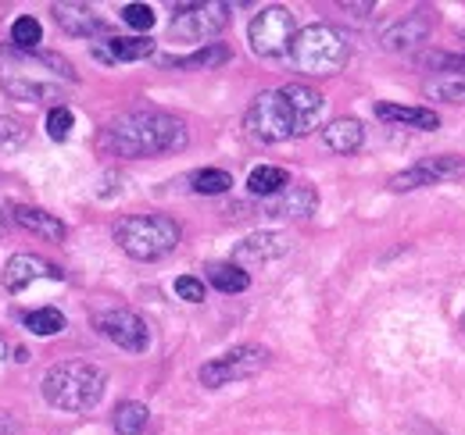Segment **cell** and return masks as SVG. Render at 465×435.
Here are the masks:
<instances>
[{"instance_id": "obj_31", "label": "cell", "mask_w": 465, "mask_h": 435, "mask_svg": "<svg viewBox=\"0 0 465 435\" xmlns=\"http://www.w3.org/2000/svg\"><path fill=\"white\" fill-rule=\"evenodd\" d=\"M72 125H75V118H72V111L68 108H54L47 114V136L51 140H68V132H72Z\"/></svg>"}, {"instance_id": "obj_2", "label": "cell", "mask_w": 465, "mask_h": 435, "mask_svg": "<svg viewBox=\"0 0 465 435\" xmlns=\"http://www.w3.org/2000/svg\"><path fill=\"white\" fill-rule=\"evenodd\" d=\"M104 389H108V372L90 361H61L44 375V400L68 414L94 411Z\"/></svg>"}, {"instance_id": "obj_26", "label": "cell", "mask_w": 465, "mask_h": 435, "mask_svg": "<svg viewBox=\"0 0 465 435\" xmlns=\"http://www.w3.org/2000/svg\"><path fill=\"white\" fill-rule=\"evenodd\" d=\"M190 186H193V193H201V197H223V193H230L232 175L223 171V168H201V171H193Z\"/></svg>"}, {"instance_id": "obj_36", "label": "cell", "mask_w": 465, "mask_h": 435, "mask_svg": "<svg viewBox=\"0 0 465 435\" xmlns=\"http://www.w3.org/2000/svg\"><path fill=\"white\" fill-rule=\"evenodd\" d=\"M7 228V215H4V208H0V232Z\"/></svg>"}, {"instance_id": "obj_5", "label": "cell", "mask_w": 465, "mask_h": 435, "mask_svg": "<svg viewBox=\"0 0 465 435\" xmlns=\"http://www.w3.org/2000/svg\"><path fill=\"white\" fill-rule=\"evenodd\" d=\"M247 132L262 143H283L297 136V114H293L291 101L283 90H269V93H258L247 108V118H243Z\"/></svg>"}, {"instance_id": "obj_1", "label": "cell", "mask_w": 465, "mask_h": 435, "mask_svg": "<svg viewBox=\"0 0 465 435\" xmlns=\"http://www.w3.org/2000/svg\"><path fill=\"white\" fill-rule=\"evenodd\" d=\"M101 143L118 158H158L183 150L190 132L169 111H125L104 125Z\"/></svg>"}, {"instance_id": "obj_3", "label": "cell", "mask_w": 465, "mask_h": 435, "mask_svg": "<svg viewBox=\"0 0 465 435\" xmlns=\"http://www.w3.org/2000/svg\"><path fill=\"white\" fill-rule=\"evenodd\" d=\"M351 57V40L348 33H341L337 25L315 22L308 29H297L291 44V61L297 72L304 75H337Z\"/></svg>"}, {"instance_id": "obj_14", "label": "cell", "mask_w": 465, "mask_h": 435, "mask_svg": "<svg viewBox=\"0 0 465 435\" xmlns=\"http://www.w3.org/2000/svg\"><path fill=\"white\" fill-rule=\"evenodd\" d=\"M426 36H430V18L422 11H411L408 18L394 22L391 29H383L380 47L391 51V54H405V51H415L419 44H426Z\"/></svg>"}, {"instance_id": "obj_16", "label": "cell", "mask_w": 465, "mask_h": 435, "mask_svg": "<svg viewBox=\"0 0 465 435\" xmlns=\"http://www.w3.org/2000/svg\"><path fill=\"white\" fill-rule=\"evenodd\" d=\"M51 11H54V22H58V25L64 29V33H68V36H79V40H94V36L108 33L104 18H101V14H94L86 4H54Z\"/></svg>"}, {"instance_id": "obj_6", "label": "cell", "mask_w": 465, "mask_h": 435, "mask_svg": "<svg viewBox=\"0 0 465 435\" xmlns=\"http://www.w3.org/2000/svg\"><path fill=\"white\" fill-rule=\"evenodd\" d=\"M293 36H297V25L287 7H262L247 25V44L258 57L291 54Z\"/></svg>"}, {"instance_id": "obj_13", "label": "cell", "mask_w": 465, "mask_h": 435, "mask_svg": "<svg viewBox=\"0 0 465 435\" xmlns=\"http://www.w3.org/2000/svg\"><path fill=\"white\" fill-rule=\"evenodd\" d=\"M315 208H319V193H315V186H308V182H293V186H287L283 193H276L272 200H265L262 215H269V218H312L315 215Z\"/></svg>"}, {"instance_id": "obj_33", "label": "cell", "mask_w": 465, "mask_h": 435, "mask_svg": "<svg viewBox=\"0 0 465 435\" xmlns=\"http://www.w3.org/2000/svg\"><path fill=\"white\" fill-rule=\"evenodd\" d=\"M175 296L179 300H190V304H201L204 300V282L193 278V275H179L175 278Z\"/></svg>"}, {"instance_id": "obj_34", "label": "cell", "mask_w": 465, "mask_h": 435, "mask_svg": "<svg viewBox=\"0 0 465 435\" xmlns=\"http://www.w3.org/2000/svg\"><path fill=\"white\" fill-rule=\"evenodd\" d=\"M15 432H18V421L7 411H0V435H15Z\"/></svg>"}, {"instance_id": "obj_37", "label": "cell", "mask_w": 465, "mask_h": 435, "mask_svg": "<svg viewBox=\"0 0 465 435\" xmlns=\"http://www.w3.org/2000/svg\"><path fill=\"white\" fill-rule=\"evenodd\" d=\"M462 325H465V314H462Z\"/></svg>"}, {"instance_id": "obj_25", "label": "cell", "mask_w": 465, "mask_h": 435, "mask_svg": "<svg viewBox=\"0 0 465 435\" xmlns=\"http://www.w3.org/2000/svg\"><path fill=\"white\" fill-rule=\"evenodd\" d=\"M147 421H151V414H147V407L136 403V400L118 403L115 418H112V425H115L118 435H140L143 429H147Z\"/></svg>"}, {"instance_id": "obj_20", "label": "cell", "mask_w": 465, "mask_h": 435, "mask_svg": "<svg viewBox=\"0 0 465 435\" xmlns=\"http://www.w3.org/2000/svg\"><path fill=\"white\" fill-rule=\"evenodd\" d=\"M11 218H15L22 228H29V232H36V236H44V239H54V243H61V239L68 236L64 221L54 218V215H47V211H40V208L15 204V208H11Z\"/></svg>"}, {"instance_id": "obj_30", "label": "cell", "mask_w": 465, "mask_h": 435, "mask_svg": "<svg viewBox=\"0 0 465 435\" xmlns=\"http://www.w3.org/2000/svg\"><path fill=\"white\" fill-rule=\"evenodd\" d=\"M122 22L129 29H136V33H147V29H154V7H147V4H125L122 7Z\"/></svg>"}, {"instance_id": "obj_22", "label": "cell", "mask_w": 465, "mask_h": 435, "mask_svg": "<svg viewBox=\"0 0 465 435\" xmlns=\"http://www.w3.org/2000/svg\"><path fill=\"white\" fill-rule=\"evenodd\" d=\"M422 93L430 101H444V104H465V72H433L422 82Z\"/></svg>"}, {"instance_id": "obj_12", "label": "cell", "mask_w": 465, "mask_h": 435, "mask_svg": "<svg viewBox=\"0 0 465 435\" xmlns=\"http://www.w3.org/2000/svg\"><path fill=\"white\" fill-rule=\"evenodd\" d=\"M36 278H51V282H64V272L58 265L36 257V254H15L4 265V289L7 293H22L25 285H33Z\"/></svg>"}, {"instance_id": "obj_10", "label": "cell", "mask_w": 465, "mask_h": 435, "mask_svg": "<svg viewBox=\"0 0 465 435\" xmlns=\"http://www.w3.org/2000/svg\"><path fill=\"white\" fill-rule=\"evenodd\" d=\"M455 179H465V158L437 154V158H426V161L398 171L387 186L394 193H408V189H419V186H437V182H455Z\"/></svg>"}, {"instance_id": "obj_18", "label": "cell", "mask_w": 465, "mask_h": 435, "mask_svg": "<svg viewBox=\"0 0 465 435\" xmlns=\"http://www.w3.org/2000/svg\"><path fill=\"white\" fill-rule=\"evenodd\" d=\"M151 54H154V40H147V36H112V40L94 47V57L108 61V64H115V61H140V57Z\"/></svg>"}, {"instance_id": "obj_7", "label": "cell", "mask_w": 465, "mask_h": 435, "mask_svg": "<svg viewBox=\"0 0 465 435\" xmlns=\"http://www.w3.org/2000/svg\"><path fill=\"white\" fill-rule=\"evenodd\" d=\"M230 22V7L226 4H183L175 7V18L169 25V36L175 44H204L215 40Z\"/></svg>"}, {"instance_id": "obj_29", "label": "cell", "mask_w": 465, "mask_h": 435, "mask_svg": "<svg viewBox=\"0 0 465 435\" xmlns=\"http://www.w3.org/2000/svg\"><path fill=\"white\" fill-rule=\"evenodd\" d=\"M22 325L29 328L33 335H58L61 328H64V314L54 311V307H40V311L22 314Z\"/></svg>"}, {"instance_id": "obj_23", "label": "cell", "mask_w": 465, "mask_h": 435, "mask_svg": "<svg viewBox=\"0 0 465 435\" xmlns=\"http://www.w3.org/2000/svg\"><path fill=\"white\" fill-rule=\"evenodd\" d=\"M291 186V175L283 171V168H276V164H258L251 175H247V189L254 193V197H276V193H283Z\"/></svg>"}, {"instance_id": "obj_32", "label": "cell", "mask_w": 465, "mask_h": 435, "mask_svg": "<svg viewBox=\"0 0 465 435\" xmlns=\"http://www.w3.org/2000/svg\"><path fill=\"white\" fill-rule=\"evenodd\" d=\"M25 143V129L0 114V150H18Z\"/></svg>"}, {"instance_id": "obj_35", "label": "cell", "mask_w": 465, "mask_h": 435, "mask_svg": "<svg viewBox=\"0 0 465 435\" xmlns=\"http://www.w3.org/2000/svg\"><path fill=\"white\" fill-rule=\"evenodd\" d=\"M341 7H344V11H361V14H369V11H372V4H369V0H365V4H351V0H344Z\"/></svg>"}, {"instance_id": "obj_19", "label": "cell", "mask_w": 465, "mask_h": 435, "mask_svg": "<svg viewBox=\"0 0 465 435\" xmlns=\"http://www.w3.org/2000/svg\"><path fill=\"white\" fill-rule=\"evenodd\" d=\"M322 143H326L333 154H354V150H361V143H365V129H361L358 118H337V121H330V125L322 129Z\"/></svg>"}, {"instance_id": "obj_27", "label": "cell", "mask_w": 465, "mask_h": 435, "mask_svg": "<svg viewBox=\"0 0 465 435\" xmlns=\"http://www.w3.org/2000/svg\"><path fill=\"white\" fill-rule=\"evenodd\" d=\"M208 282H212L219 293H243V289L251 285V275L230 261V265H212V268H208Z\"/></svg>"}, {"instance_id": "obj_24", "label": "cell", "mask_w": 465, "mask_h": 435, "mask_svg": "<svg viewBox=\"0 0 465 435\" xmlns=\"http://www.w3.org/2000/svg\"><path fill=\"white\" fill-rule=\"evenodd\" d=\"M226 61H230V47L226 44H208V47H201V51H193V54L186 57H165L169 68H219Z\"/></svg>"}, {"instance_id": "obj_11", "label": "cell", "mask_w": 465, "mask_h": 435, "mask_svg": "<svg viewBox=\"0 0 465 435\" xmlns=\"http://www.w3.org/2000/svg\"><path fill=\"white\" fill-rule=\"evenodd\" d=\"M291 250V239L283 232H251L247 239L236 243L232 250V265H240L243 272L254 268V265H269L276 257H283Z\"/></svg>"}, {"instance_id": "obj_28", "label": "cell", "mask_w": 465, "mask_h": 435, "mask_svg": "<svg viewBox=\"0 0 465 435\" xmlns=\"http://www.w3.org/2000/svg\"><path fill=\"white\" fill-rule=\"evenodd\" d=\"M11 40H15L18 51H36V47L44 44V25H40L33 14H22V18H15V25H11Z\"/></svg>"}, {"instance_id": "obj_21", "label": "cell", "mask_w": 465, "mask_h": 435, "mask_svg": "<svg viewBox=\"0 0 465 435\" xmlns=\"http://www.w3.org/2000/svg\"><path fill=\"white\" fill-rule=\"evenodd\" d=\"M376 114L383 121H398L408 129H422V132H433L440 129V114L430 108H401V104H376Z\"/></svg>"}, {"instance_id": "obj_15", "label": "cell", "mask_w": 465, "mask_h": 435, "mask_svg": "<svg viewBox=\"0 0 465 435\" xmlns=\"http://www.w3.org/2000/svg\"><path fill=\"white\" fill-rule=\"evenodd\" d=\"M0 86L15 97V101H58L61 97V86L54 82H47V79H33L22 64H15V68H4L0 72Z\"/></svg>"}, {"instance_id": "obj_8", "label": "cell", "mask_w": 465, "mask_h": 435, "mask_svg": "<svg viewBox=\"0 0 465 435\" xmlns=\"http://www.w3.org/2000/svg\"><path fill=\"white\" fill-rule=\"evenodd\" d=\"M265 368H269V350L247 343V346H236L230 353L208 361V364L197 372V379H201V385H208V389H219V385H230V382L251 379V375H258V372H265Z\"/></svg>"}, {"instance_id": "obj_17", "label": "cell", "mask_w": 465, "mask_h": 435, "mask_svg": "<svg viewBox=\"0 0 465 435\" xmlns=\"http://www.w3.org/2000/svg\"><path fill=\"white\" fill-rule=\"evenodd\" d=\"M283 93H287L293 114H297V136H304L308 129H315L319 114H322V108H326L322 93H319V90H312V86H304V82H291V86H283Z\"/></svg>"}, {"instance_id": "obj_9", "label": "cell", "mask_w": 465, "mask_h": 435, "mask_svg": "<svg viewBox=\"0 0 465 435\" xmlns=\"http://www.w3.org/2000/svg\"><path fill=\"white\" fill-rule=\"evenodd\" d=\"M94 328L112 339L118 350L125 353H143L151 346V328L147 322L133 311V307H108V311H97L94 314Z\"/></svg>"}, {"instance_id": "obj_4", "label": "cell", "mask_w": 465, "mask_h": 435, "mask_svg": "<svg viewBox=\"0 0 465 435\" xmlns=\"http://www.w3.org/2000/svg\"><path fill=\"white\" fill-rule=\"evenodd\" d=\"M115 243L133 261H162L179 246V225L165 215H125L115 221Z\"/></svg>"}]
</instances>
